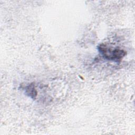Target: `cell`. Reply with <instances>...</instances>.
<instances>
[{"mask_svg":"<svg viewBox=\"0 0 135 135\" xmlns=\"http://www.w3.org/2000/svg\"><path fill=\"white\" fill-rule=\"evenodd\" d=\"M26 92L28 94V95L31 97L32 98H34L36 97L37 94V92L34 88V86L33 84H31L29 85L26 89Z\"/></svg>","mask_w":135,"mask_h":135,"instance_id":"cell-2","label":"cell"},{"mask_svg":"<svg viewBox=\"0 0 135 135\" xmlns=\"http://www.w3.org/2000/svg\"><path fill=\"white\" fill-rule=\"evenodd\" d=\"M98 48L104 59L115 62L120 61L127 54L125 51L121 49H115L111 50L103 44L99 45Z\"/></svg>","mask_w":135,"mask_h":135,"instance_id":"cell-1","label":"cell"}]
</instances>
